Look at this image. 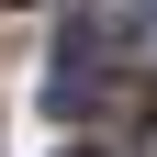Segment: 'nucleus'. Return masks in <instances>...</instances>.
Returning <instances> with one entry per match:
<instances>
[{
	"label": "nucleus",
	"instance_id": "f03ea898",
	"mask_svg": "<svg viewBox=\"0 0 157 157\" xmlns=\"http://www.w3.org/2000/svg\"><path fill=\"white\" fill-rule=\"evenodd\" d=\"M56 67H124V23H112V11H67V34H56Z\"/></svg>",
	"mask_w": 157,
	"mask_h": 157
},
{
	"label": "nucleus",
	"instance_id": "7ed1b4c3",
	"mask_svg": "<svg viewBox=\"0 0 157 157\" xmlns=\"http://www.w3.org/2000/svg\"><path fill=\"white\" fill-rule=\"evenodd\" d=\"M146 34H157V0H146Z\"/></svg>",
	"mask_w": 157,
	"mask_h": 157
},
{
	"label": "nucleus",
	"instance_id": "f257e3e1",
	"mask_svg": "<svg viewBox=\"0 0 157 157\" xmlns=\"http://www.w3.org/2000/svg\"><path fill=\"white\" fill-rule=\"evenodd\" d=\"M45 112H56V124H101V135H146L157 124V90H146V78H135V67H56L45 78Z\"/></svg>",
	"mask_w": 157,
	"mask_h": 157
}]
</instances>
